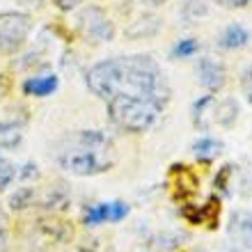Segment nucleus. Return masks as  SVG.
Segmentation results:
<instances>
[{
    "instance_id": "f257e3e1",
    "label": "nucleus",
    "mask_w": 252,
    "mask_h": 252,
    "mask_svg": "<svg viewBox=\"0 0 252 252\" xmlns=\"http://www.w3.org/2000/svg\"><path fill=\"white\" fill-rule=\"evenodd\" d=\"M87 87L99 99L108 101L117 94L142 96L167 106L170 85L152 55H122L96 62L85 76Z\"/></svg>"
},
{
    "instance_id": "f03ea898",
    "label": "nucleus",
    "mask_w": 252,
    "mask_h": 252,
    "mask_svg": "<svg viewBox=\"0 0 252 252\" xmlns=\"http://www.w3.org/2000/svg\"><path fill=\"white\" fill-rule=\"evenodd\" d=\"M58 163L76 177H96L115 165L113 140L101 131H78L58 149Z\"/></svg>"
},
{
    "instance_id": "7ed1b4c3",
    "label": "nucleus",
    "mask_w": 252,
    "mask_h": 252,
    "mask_svg": "<svg viewBox=\"0 0 252 252\" xmlns=\"http://www.w3.org/2000/svg\"><path fill=\"white\" fill-rule=\"evenodd\" d=\"M108 117L115 126H120L124 131H147L158 122L160 113L165 110L163 103L142 96H128V94H117L113 99H108Z\"/></svg>"
},
{
    "instance_id": "20e7f679",
    "label": "nucleus",
    "mask_w": 252,
    "mask_h": 252,
    "mask_svg": "<svg viewBox=\"0 0 252 252\" xmlns=\"http://www.w3.org/2000/svg\"><path fill=\"white\" fill-rule=\"evenodd\" d=\"M32 30V19L21 12H2L0 14V53L14 55Z\"/></svg>"
},
{
    "instance_id": "39448f33",
    "label": "nucleus",
    "mask_w": 252,
    "mask_h": 252,
    "mask_svg": "<svg viewBox=\"0 0 252 252\" xmlns=\"http://www.w3.org/2000/svg\"><path fill=\"white\" fill-rule=\"evenodd\" d=\"M78 28L85 37H92L94 41H113L115 37V26L108 19V14L99 7H87L83 9L78 19Z\"/></svg>"
},
{
    "instance_id": "423d86ee",
    "label": "nucleus",
    "mask_w": 252,
    "mask_h": 252,
    "mask_svg": "<svg viewBox=\"0 0 252 252\" xmlns=\"http://www.w3.org/2000/svg\"><path fill=\"white\" fill-rule=\"evenodd\" d=\"M170 186H172V197L179 202L190 199L199 190V179L188 165H172L170 167Z\"/></svg>"
},
{
    "instance_id": "0eeeda50",
    "label": "nucleus",
    "mask_w": 252,
    "mask_h": 252,
    "mask_svg": "<svg viewBox=\"0 0 252 252\" xmlns=\"http://www.w3.org/2000/svg\"><path fill=\"white\" fill-rule=\"evenodd\" d=\"M197 73H199L202 87H206L209 92H218L227 83L225 66L220 64L218 60H213V58H202V62H199V66H197Z\"/></svg>"
},
{
    "instance_id": "6e6552de",
    "label": "nucleus",
    "mask_w": 252,
    "mask_h": 252,
    "mask_svg": "<svg viewBox=\"0 0 252 252\" xmlns=\"http://www.w3.org/2000/svg\"><path fill=\"white\" fill-rule=\"evenodd\" d=\"M60 85V78L51 73V76H34V78H28L23 83V92L28 96H51V94L58 90Z\"/></svg>"
},
{
    "instance_id": "1a4fd4ad",
    "label": "nucleus",
    "mask_w": 252,
    "mask_h": 252,
    "mask_svg": "<svg viewBox=\"0 0 252 252\" xmlns=\"http://www.w3.org/2000/svg\"><path fill=\"white\" fill-rule=\"evenodd\" d=\"M160 30V19L158 16H142V19L133 21V26L126 28V37L131 39H145V37H152Z\"/></svg>"
},
{
    "instance_id": "9d476101",
    "label": "nucleus",
    "mask_w": 252,
    "mask_h": 252,
    "mask_svg": "<svg viewBox=\"0 0 252 252\" xmlns=\"http://www.w3.org/2000/svg\"><path fill=\"white\" fill-rule=\"evenodd\" d=\"M250 41V32H248L243 26H239V23H234V26H229L225 30V32L220 34V46L227 48V51H236V48H243Z\"/></svg>"
},
{
    "instance_id": "9b49d317",
    "label": "nucleus",
    "mask_w": 252,
    "mask_h": 252,
    "mask_svg": "<svg viewBox=\"0 0 252 252\" xmlns=\"http://www.w3.org/2000/svg\"><path fill=\"white\" fill-rule=\"evenodd\" d=\"M236 117H239V106H236L234 99L220 101V103H216V108H213V120L218 122L220 126H232L234 122H236Z\"/></svg>"
},
{
    "instance_id": "f8f14e48",
    "label": "nucleus",
    "mask_w": 252,
    "mask_h": 252,
    "mask_svg": "<svg viewBox=\"0 0 252 252\" xmlns=\"http://www.w3.org/2000/svg\"><path fill=\"white\" fill-rule=\"evenodd\" d=\"M220 147H222V145H220L218 140L204 138V140H199V142H195V145H192V152H195V156H197L199 160L209 163V160H213L220 154Z\"/></svg>"
},
{
    "instance_id": "ddd939ff",
    "label": "nucleus",
    "mask_w": 252,
    "mask_h": 252,
    "mask_svg": "<svg viewBox=\"0 0 252 252\" xmlns=\"http://www.w3.org/2000/svg\"><path fill=\"white\" fill-rule=\"evenodd\" d=\"M106 220H110V204H99V206H92L90 211H85L83 222L85 225H101Z\"/></svg>"
},
{
    "instance_id": "4468645a",
    "label": "nucleus",
    "mask_w": 252,
    "mask_h": 252,
    "mask_svg": "<svg viewBox=\"0 0 252 252\" xmlns=\"http://www.w3.org/2000/svg\"><path fill=\"white\" fill-rule=\"evenodd\" d=\"M202 218H204V222H209L211 229H216L218 218H220V199L218 197H211L204 206H202Z\"/></svg>"
},
{
    "instance_id": "2eb2a0df",
    "label": "nucleus",
    "mask_w": 252,
    "mask_h": 252,
    "mask_svg": "<svg viewBox=\"0 0 252 252\" xmlns=\"http://www.w3.org/2000/svg\"><path fill=\"white\" fill-rule=\"evenodd\" d=\"M199 51L197 39H181L177 46H174L172 55L174 58H192V55Z\"/></svg>"
},
{
    "instance_id": "dca6fc26",
    "label": "nucleus",
    "mask_w": 252,
    "mask_h": 252,
    "mask_svg": "<svg viewBox=\"0 0 252 252\" xmlns=\"http://www.w3.org/2000/svg\"><path fill=\"white\" fill-rule=\"evenodd\" d=\"M12 209H26L28 204H32V188H21L19 192L12 195Z\"/></svg>"
},
{
    "instance_id": "f3484780",
    "label": "nucleus",
    "mask_w": 252,
    "mask_h": 252,
    "mask_svg": "<svg viewBox=\"0 0 252 252\" xmlns=\"http://www.w3.org/2000/svg\"><path fill=\"white\" fill-rule=\"evenodd\" d=\"M14 174H16V170H14V167L9 165L2 156H0V188L9 186V184H12V179H14Z\"/></svg>"
},
{
    "instance_id": "a211bd4d",
    "label": "nucleus",
    "mask_w": 252,
    "mask_h": 252,
    "mask_svg": "<svg viewBox=\"0 0 252 252\" xmlns=\"http://www.w3.org/2000/svg\"><path fill=\"white\" fill-rule=\"evenodd\" d=\"M181 213H184V218H186L190 225H202V222H204V218H202V209H199V206L186 204L184 209H181Z\"/></svg>"
},
{
    "instance_id": "6ab92c4d",
    "label": "nucleus",
    "mask_w": 252,
    "mask_h": 252,
    "mask_svg": "<svg viewBox=\"0 0 252 252\" xmlns=\"http://www.w3.org/2000/svg\"><path fill=\"white\" fill-rule=\"evenodd\" d=\"M206 12V0H186V16L188 19H197Z\"/></svg>"
},
{
    "instance_id": "aec40b11",
    "label": "nucleus",
    "mask_w": 252,
    "mask_h": 252,
    "mask_svg": "<svg viewBox=\"0 0 252 252\" xmlns=\"http://www.w3.org/2000/svg\"><path fill=\"white\" fill-rule=\"evenodd\" d=\"M128 216V206L124 202H113L110 204V222H120Z\"/></svg>"
},
{
    "instance_id": "412c9836",
    "label": "nucleus",
    "mask_w": 252,
    "mask_h": 252,
    "mask_svg": "<svg viewBox=\"0 0 252 252\" xmlns=\"http://www.w3.org/2000/svg\"><path fill=\"white\" fill-rule=\"evenodd\" d=\"M232 165H225L222 170L218 172V177H216V188H220V190H227V184H229V177H232Z\"/></svg>"
},
{
    "instance_id": "4be33fe9",
    "label": "nucleus",
    "mask_w": 252,
    "mask_h": 252,
    "mask_svg": "<svg viewBox=\"0 0 252 252\" xmlns=\"http://www.w3.org/2000/svg\"><path fill=\"white\" fill-rule=\"evenodd\" d=\"M53 2L60 12H71V9H76V7L83 2V0H53Z\"/></svg>"
},
{
    "instance_id": "5701e85b",
    "label": "nucleus",
    "mask_w": 252,
    "mask_h": 252,
    "mask_svg": "<svg viewBox=\"0 0 252 252\" xmlns=\"http://www.w3.org/2000/svg\"><path fill=\"white\" fill-rule=\"evenodd\" d=\"M250 0H218L220 7H225V9H241V7H246Z\"/></svg>"
},
{
    "instance_id": "b1692460",
    "label": "nucleus",
    "mask_w": 252,
    "mask_h": 252,
    "mask_svg": "<svg viewBox=\"0 0 252 252\" xmlns=\"http://www.w3.org/2000/svg\"><path fill=\"white\" fill-rule=\"evenodd\" d=\"M7 243V227H5V220H2V216H0V250L5 248Z\"/></svg>"
},
{
    "instance_id": "393cba45",
    "label": "nucleus",
    "mask_w": 252,
    "mask_h": 252,
    "mask_svg": "<svg viewBox=\"0 0 252 252\" xmlns=\"http://www.w3.org/2000/svg\"><path fill=\"white\" fill-rule=\"evenodd\" d=\"M167 0H142V5H149V7H160L165 5Z\"/></svg>"
},
{
    "instance_id": "a878e982",
    "label": "nucleus",
    "mask_w": 252,
    "mask_h": 252,
    "mask_svg": "<svg viewBox=\"0 0 252 252\" xmlns=\"http://www.w3.org/2000/svg\"><path fill=\"white\" fill-rule=\"evenodd\" d=\"M248 101H250V103H252V90H250V96H248Z\"/></svg>"
}]
</instances>
